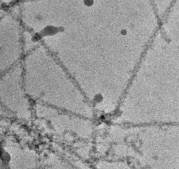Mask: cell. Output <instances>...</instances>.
I'll list each match as a JSON object with an SVG mask.
<instances>
[{
  "label": "cell",
  "mask_w": 179,
  "mask_h": 169,
  "mask_svg": "<svg viewBox=\"0 0 179 169\" xmlns=\"http://www.w3.org/2000/svg\"><path fill=\"white\" fill-rule=\"evenodd\" d=\"M84 4L88 7L92 6L93 4V0H84Z\"/></svg>",
  "instance_id": "6da1fadb"
}]
</instances>
